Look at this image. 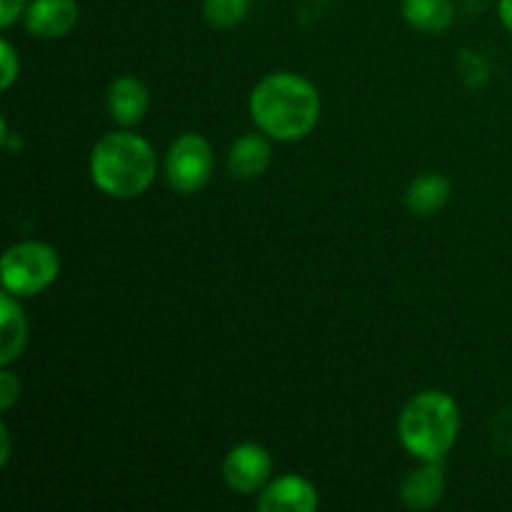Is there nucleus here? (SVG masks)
<instances>
[{
    "label": "nucleus",
    "instance_id": "nucleus-10",
    "mask_svg": "<svg viewBox=\"0 0 512 512\" xmlns=\"http://www.w3.org/2000/svg\"><path fill=\"white\" fill-rule=\"evenodd\" d=\"M105 105L118 128H135L148 115L150 93L140 78L120 75L110 83L108 93H105Z\"/></svg>",
    "mask_w": 512,
    "mask_h": 512
},
{
    "label": "nucleus",
    "instance_id": "nucleus-15",
    "mask_svg": "<svg viewBox=\"0 0 512 512\" xmlns=\"http://www.w3.org/2000/svg\"><path fill=\"white\" fill-rule=\"evenodd\" d=\"M250 10V0H205L203 15L213 28L228 30L243 23Z\"/></svg>",
    "mask_w": 512,
    "mask_h": 512
},
{
    "label": "nucleus",
    "instance_id": "nucleus-9",
    "mask_svg": "<svg viewBox=\"0 0 512 512\" xmlns=\"http://www.w3.org/2000/svg\"><path fill=\"white\" fill-rule=\"evenodd\" d=\"M445 468L443 460H420L418 468L410 470L400 483V500L408 510H433L443 500Z\"/></svg>",
    "mask_w": 512,
    "mask_h": 512
},
{
    "label": "nucleus",
    "instance_id": "nucleus-11",
    "mask_svg": "<svg viewBox=\"0 0 512 512\" xmlns=\"http://www.w3.org/2000/svg\"><path fill=\"white\" fill-rule=\"evenodd\" d=\"M273 160V145L265 133H245L230 145L228 150V173L235 180H255L270 168Z\"/></svg>",
    "mask_w": 512,
    "mask_h": 512
},
{
    "label": "nucleus",
    "instance_id": "nucleus-3",
    "mask_svg": "<svg viewBox=\"0 0 512 512\" xmlns=\"http://www.w3.org/2000/svg\"><path fill=\"white\" fill-rule=\"evenodd\" d=\"M460 435V408L443 390H423L400 410L398 440L415 460H445Z\"/></svg>",
    "mask_w": 512,
    "mask_h": 512
},
{
    "label": "nucleus",
    "instance_id": "nucleus-1",
    "mask_svg": "<svg viewBox=\"0 0 512 512\" xmlns=\"http://www.w3.org/2000/svg\"><path fill=\"white\" fill-rule=\"evenodd\" d=\"M250 118L275 143H298L320 123L323 98L308 78L290 70L268 73L253 85L248 98Z\"/></svg>",
    "mask_w": 512,
    "mask_h": 512
},
{
    "label": "nucleus",
    "instance_id": "nucleus-2",
    "mask_svg": "<svg viewBox=\"0 0 512 512\" xmlns=\"http://www.w3.org/2000/svg\"><path fill=\"white\" fill-rule=\"evenodd\" d=\"M88 170L100 193L113 200H133L148 193L158 178V153L140 133L120 128L95 140Z\"/></svg>",
    "mask_w": 512,
    "mask_h": 512
},
{
    "label": "nucleus",
    "instance_id": "nucleus-20",
    "mask_svg": "<svg viewBox=\"0 0 512 512\" xmlns=\"http://www.w3.org/2000/svg\"><path fill=\"white\" fill-rule=\"evenodd\" d=\"M498 15H500V23H503L512 33V0H500Z\"/></svg>",
    "mask_w": 512,
    "mask_h": 512
},
{
    "label": "nucleus",
    "instance_id": "nucleus-17",
    "mask_svg": "<svg viewBox=\"0 0 512 512\" xmlns=\"http://www.w3.org/2000/svg\"><path fill=\"white\" fill-rule=\"evenodd\" d=\"M18 400H20V378L10 370V365H3V373H0V410L8 413Z\"/></svg>",
    "mask_w": 512,
    "mask_h": 512
},
{
    "label": "nucleus",
    "instance_id": "nucleus-16",
    "mask_svg": "<svg viewBox=\"0 0 512 512\" xmlns=\"http://www.w3.org/2000/svg\"><path fill=\"white\" fill-rule=\"evenodd\" d=\"M20 78V55L10 40H0V88L10 90Z\"/></svg>",
    "mask_w": 512,
    "mask_h": 512
},
{
    "label": "nucleus",
    "instance_id": "nucleus-6",
    "mask_svg": "<svg viewBox=\"0 0 512 512\" xmlns=\"http://www.w3.org/2000/svg\"><path fill=\"white\" fill-rule=\"evenodd\" d=\"M273 458L260 443H238L223 460V480L233 493L255 495L270 483Z\"/></svg>",
    "mask_w": 512,
    "mask_h": 512
},
{
    "label": "nucleus",
    "instance_id": "nucleus-14",
    "mask_svg": "<svg viewBox=\"0 0 512 512\" xmlns=\"http://www.w3.org/2000/svg\"><path fill=\"white\" fill-rule=\"evenodd\" d=\"M403 18L420 33L438 35L453 25V0H403Z\"/></svg>",
    "mask_w": 512,
    "mask_h": 512
},
{
    "label": "nucleus",
    "instance_id": "nucleus-12",
    "mask_svg": "<svg viewBox=\"0 0 512 512\" xmlns=\"http://www.w3.org/2000/svg\"><path fill=\"white\" fill-rule=\"evenodd\" d=\"M450 195H453V183L448 180V175L423 173L410 180L403 203L415 218H433L450 203Z\"/></svg>",
    "mask_w": 512,
    "mask_h": 512
},
{
    "label": "nucleus",
    "instance_id": "nucleus-7",
    "mask_svg": "<svg viewBox=\"0 0 512 512\" xmlns=\"http://www.w3.org/2000/svg\"><path fill=\"white\" fill-rule=\"evenodd\" d=\"M318 505V488L308 478L293 473L270 480L258 498L260 512H315Z\"/></svg>",
    "mask_w": 512,
    "mask_h": 512
},
{
    "label": "nucleus",
    "instance_id": "nucleus-19",
    "mask_svg": "<svg viewBox=\"0 0 512 512\" xmlns=\"http://www.w3.org/2000/svg\"><path fill=\"white\" fill-rule=\"evenodd\" d=\"M10 460V430L8 425H0V465H8Z\"/></svg>",
    "mask_w": 512,
    "mask_h": 512
},
{
    "label": "nucleus",
    "instance_id": "nucleus-8",
    "mask_svg": "<svg viewBox=\"0 0 512 512\" xmlns=\"http://www.w3.org/2000/svg\"><path fill=\"white\" fill-rule=\"evenodd\" d=\"M78 18V0H30L23 15V25L33 38L58 40L73 33Z\"/></svg>",
    "mask_w": 512,
    "mask_h": 512
},
{
    "label": "nucleus",
    "instance_id": "nucleus-13",
    "mask_svg": "<svg viewBox=\"0 0 512 512\" xmlns=\"http://www.w3.org/2000/svg\"><path fill=\"white\" fill-rule=\"evenodd\" d=\"M0 328V365H13L25 353L30 328L20 298L8 290L0 293Z\"/></svg>",
    "mask_w": 512,
    "mask_h": 512
},
{
    "label": "nucleus",
    "instance_id": "nucleus-4",
    "mask_svg": "<svg viewBox=\"0 0 512 512\" xmlns=\"http://www.w3.org/2000/svg\"><path fill=\"white\" fill-rule=\"evenodd\" d=\"M60 275V255L43 240H23L10 245L0 260V283L15 298H35L45 293Z\"/></svg>",
    "mask_w": 512,
    "mask_h": 512
},
{
    "label": "nucleus",
    "instance_id": "nucleus-5",
    "mask_svg": "<svg viewBox=\"0 0 512 512\" xmlns=\"http://www.w3.org/2000/svg\"><path fill=\"white\" fill-rule=\"evenodd\" d=\"M213 148L200 133H183L170 143L163 170L170 188L180 195H195L213 178Z\"/></svg>",
    "mask_w": 512,
    "mask_h": 512
},
{
    "label": "nucleus",
    "instance_id": "nucleus-18",
    "mask_svg": "<svg viewBox=\"0 0 512 512\" xmlns=\"http://www.w3.org/2000/svg\"><path fill=\"white\" fill-rule=\"evenodd\" d=\"M25 8H28V0H0V25L10 28L18 23L25 15Z\"/></svg>",
    "mask_w": 512,
    "mask_h": 512
}]
</instances>
